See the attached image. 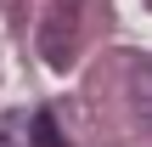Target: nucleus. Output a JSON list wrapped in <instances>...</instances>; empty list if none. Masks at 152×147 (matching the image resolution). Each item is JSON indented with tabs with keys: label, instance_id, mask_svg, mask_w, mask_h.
<instances>
[{
	"label": "nucleus",
	"instance_id": "nucleus-1",
	"mask_svg": "<svg viewBox=\"0 0 152 147\" xmlns=\"http://www.w3.org/2000/svg\"><path fill=\"white\" fill-rule=\"evenodd\" d=\"M130 96H135V113H141V125L152 130V62L135 68V85H130Z\"/></svg>",
	"mask_w": 152,
	"mask_h": 147
},
{
	"label": "nucleus",
	"instance_id": "nucleus-2",
	"mask_svg": "<svg viewBox=\"0 0 152 147\" xmlns=\"http://www.w3.org/2000/svg\"><path fill=\"white\" fill-rule=\"evenodd\" d=\"M28 136H34V147H62V136H56V119H51L45 108L34 113V130H28Z\"/></svg>",
	"mask_w": 152,
	"mask_h": 147
}]
</instances>
